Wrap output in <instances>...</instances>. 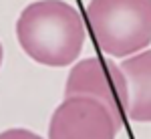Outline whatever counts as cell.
Returning a JSON list of instances; mask_svg holds the SVG:
<instances>
[{"label": "cell", "instance_id": "1", "mask_svg": "<svg viewBox=\"0 0 151 139\" xmlns=\"http://www.w3.org/2000/svg\"><path fill=\"white\" fill-rule=\"evenodd\" d=\"M16 38L24 55L38 65L63 69L75 65L87 40L79 10L65 0H36L16 20Z\"/></svg>", "mask_w": 151, "mask_h": 139}, {"label": "cell", "instance_id": "2", "mask_svg": "<svg viewBox=\"0 0 151 139\" xmlns=\"http://www.w3.org/2000/svg\"><path fill=\"white\" fill-rule=\"evenodd\" d=\"M87 20L111 58L131 57L151 45V0H89Z\"/></svg>", "mask_w": 151, "mask_h": 139}, {"label": "cell", "instance_id": "3", "mask_svg": "<svg viewBox=\"0 0 151 139\" xmlns=\"http://www.w3.org/2000/svg\"><path fill=\"white\" fill-rule=\"evenodd\" d=\"M123 121L99 99L70 95L55 109L48 139H117Z\"/></svg>", "mask_w": 151, "mask_h": 139}, {"label": "cell", "instance_id": "4", "mask_svg": "<svg viewBox=\"0 0 151 139\" xmlns=\"http://www.w3.org/2000/svg\"><path fill=\"white\" fill-rule=\"evenodd\" d=\"M70 95L95 97L103 101L117 119L123 121L125 101H127V83L121 67L115 65L113 60L89 57L75 63L65 85V97Z\"/></svg>", "mask_w": 151, "mask_h": 139}, {"label": "cell", "instance_id": "5", "mask_svg": "<svg viewBox=\"0 0 151 139\" xmlns=\"http://www.w3.org/2000/svg\"><path fill=\"white\" fill-rule=\"evenodd\" d=\"M119 67L127 83L125 115L135 123H151V48L125 57Z\"/></svg>", "mask_w": 151, "mask_h": 139}, {"label": "cell", "instance_id": "6", "mask_svg": "<svg viewBox=\"0 0 151 139\" xmlns=\"http://www.w3.org/2000/svg\"><path fill=\"white\" fill-rule=\"evenodd\" d=\"M0 139H45L40 137L38 133L30 131V129H24V127H12V129H6L0 133Z\"/></svg>", "mask_w": 151, "mask_h": 139}, {"label": "cell", "instance_id": "7", "mask_svg": "<svg viewBox=\"0 0 151 139\" xmlns=\"http://www.w3.org/2000/svg\"><path fill=\"white\" fill-rule=\"evenodd\" d=\"M2 58H4V50H2V45H0V67H2Z\"/></svg>", "mask_w": 151, "mask_h": 139}]
</instances>
